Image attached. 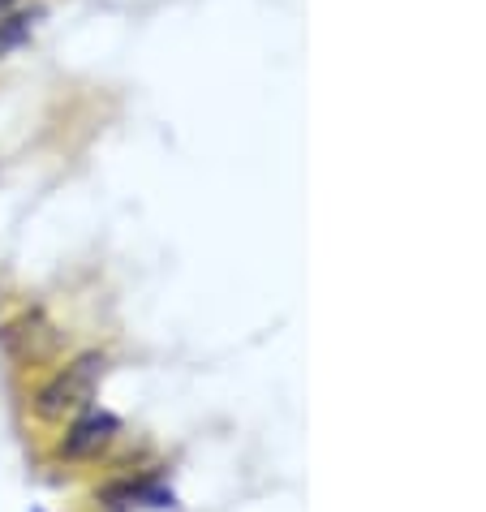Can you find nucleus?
Listing matches in <instances>:
<instances>
[{
	"instance_id": "f257e3e1",
	"label": "nucleus",
	"mask_w": 486,
	"mask_h": 512,
	"mask_svg": "<svg viewBox=\"0 0 486 512\" xmlns=\"http://www.w3.org/2000/svg\"><path fill=\"white\" fill-rule=\"evenodd\" d=\"M99 375H104V358H82L74 366H65V375H56L44 396H39V414L44 418H61V414H78V409H87L91 405V396H95V383Z\"/></svg>"
},
{
	"instance_id": "f03ea898",
	"label": "nucleus",
	"mask_w": 486,
	"mask_h": 512,
	"mask_svg": "<svg viewBox=\"0 0 486 512\" xmlns=\"http://www.w3.org/2000/svg\"><path fill=\"white\" fill-rule=\"evenodd\" d=\"M112 435H117V418H108V414H87L82 422H74V431L65 435L61 452H65V457H95L99 448L112 444Z\"/></svg>"
},
{
	"instance_id": "7ed1b4c3",
	"label": "nucleus",
	"mask_w": 486,
	"mask_h": 512,
	"mask_svg": "<svg viewBox=\"0 0 486 512\" xmlns=\"http://www.w3.org/2000/svg\"><path fill=\"white\" fill-rule=\"evenodd\" d=\"M9 5H13V0H0V22H5V13H9Z\"/></svg>"
}]
</instances>
